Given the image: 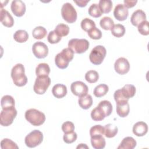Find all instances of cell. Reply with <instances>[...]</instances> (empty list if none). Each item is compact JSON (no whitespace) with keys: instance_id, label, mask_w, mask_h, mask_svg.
<instances>
[{"instance_id":"3957f363","label":"cell","mask_w":149,"mask_h":149,"mask_svg":"<svg viewBox=\"0 0 149 149\" xmlns=\"http://www.w3.org/2000/svg\"><path fill=\"white\" fill-rule=\"evenodd\" d=\"M25 118L33 126H40L45 121V114L34 108H31L26 111Z\"/></svg>"},{"instance_id":"484cf974","label":"cell","mask_w":149,"mask_h":149,"mask_svg":"<svg viewBox=\"0 0 149 149\" xmlns=\"http://www.w3.org/2000/svg\"><path fill=\"white\" fill-rule=\"evenodd\" d=\"M118 132V127L112 123H108L104 126V134L107 138L115 137Z\"/></svg>"},{"instance_id":"2e32d148","label":"cell","mask_w":149,"mask_h":149,"mask_svg":"<svg viewBox=\"0 0 149 149\" xmlns=\"http://www.w3.org/2000/svg\"><path fill=\"white\" fill-rule=\"evenodd\" d=\"M130 112L128 101H122L116 102V113L121 118L127 116Z\"/></svg>"},{"instance_id":"cb8c5ba5","label":"cell","mask_w":149,"mask_h":149,"mask_svg":"<svg viewBox=\"0 0 149 149\" xmlns=\"http://www.w3.org/2000/svg\"><path fill=\"white\" fill-rule=\"evenodd\" d=\"M79 106L84 109L90 108L93 104V98L91 95L86 94V95L79 97L78 100Z\"/></svg>"},{"instance_id":"83f0119b","label":"cell","mask_w":149,"mask_h":149,"mask_svg":"<svg viewBox=\"0 0 149 149\" xmlns=\"http://www.w3.org/2000/svg\"><path fill=\"white\" fill-rule=\"evenodd\" d=\"M13 38L16 42L23 43L27 41L29 34L27 32L24 30H19L14 33Z\"/></svg>"},{"instance_id":"5b68a950","label":"cell","mask_w":149,"mask_h":149,"mask_svg":"<svg viewBox=\"0 0 149 149\" xmlns=\"http://www.w3.org/2000/svg\"><path fill=\"white\" fill-rule=\"evenodd\" d=\"M107 54L105 48L102 45H97L93 48L89 55L90 62L95 65H99L103 62Z\"/></svg>"},{"instance_id":"8d00e7d4","label":"cell","mask_w":149,"mask_h":149,"mask_svg":"<svg viewBox=\"0 0 149 149\" xmlns=\"http://www.w3.org/2000/svg\"><path fill=\"white\" fill-rule=\"evenodd\" d=\"M88 12L91 16L95 18L100 17L102 14L98 6V5L97 3H93L89 7Z\"/></svg>"},{"instance_id":"e575fe53","label":"cell","mask_w":149,"mask_h":149,"mask_svg":"<svg viewBox=\"0 0 149 149\" xmlns=\"http://www.w3.org/2000/svg\"><path fill=\"white\" fill-rule=\"evenodd\" d=\"M99 74L98 72L94 70H90L86 72L85 74V79L90 83H94L98 81Z\"/></svg>"},{"instance_id":"d6986e66","label":"cell","mask_w":149,"mask_h":149,"mask_svg":"<svg viewBox=\"0 0 149 149\" xmlns=\"http://www.w3.org/2000/svg\"><path fill=\"white\" fill-rule=\"evenodd\" d=\"M52 93L57 98H63L67 94V87L62 84H56L52 87Z\"/></svg>"},{"instance_id":"8fae6325","label":"cell","mask_w":149,"mask_h":149,"mask_svg":"<svg viewBox=\"0 0 149 149\" xmlns=\"http://www.w3.org/2000/svg\"><path fill=\"white\" fill-rule=\"evenodd\" d=\"M72 93L79 97L86 95L88 91L87 86L81 81H76L73 82L70 86Z\"/></svg>"},{"instance_id":"ab89813d","label":"cell","mask_w":149,"mask_h":149,"mask_svg":"<svg viewBox=\"0 0 149 149\" xmlns=\"http://www.w3.org/2000/svg\"><path fill=\"white\" fill-rule=\"evenodd\" d=\"M137 29L141 34L143 36H148L149 34L148 22L147 20H144L141 22L137 26Z\"/></svg>"},{"instance_id":"c3c4849f","label":"cell","mask_w":149,"mask_h":149,"mask_svg":"<svg viewBox=\"0 0 149 149\" xmlns=\"http://www.w3.org/2000/svg\"><path fill=\"white\" fill-rule=\"evenodd\" d=\"M76 148H88V147L86 144H80L79 146H77Z\"/></svg>"},{"instance_id":"60d3db41","label":"cell","mask_w":149,"mask_h":149,"mask_svg":"<svg viewBox=\"0 0 149 149\" xmlns=\"http://www.w3.org/2000/svg\"><path fill=\"white\" fill-rule=\"evenodd\" d=\"M87 33L89 37L93 40H99L102 37L101 31L96 27H93Z\"/></svg>"},{"instance_id":"f546056e","label":"cell","mask_w":149,"mask_h":149,"mask_svg":"<svg viewBox=\"0 0 149 149\" xmlns=\"http://www.w3.org/2000/svg\"><path fill=\"white\" fill-rule=\"evenodd\" d=\"M98 6L102 13H108L112 8V2L110 0H100Z\"/></svg>"},{"instance_id":"7c38bea8","label":"cell","mask_w":149,"mask_h":149,"mask_svg":"<svg viewBox=\"0 0 149 149\" xmlns=\"http://www.w3.org/2000/svg\"><path fill=\"white\" fill-rule=\"evenodd\" d=\"M114 68L116 73L123 75L127 73L130 70V63L125 58H119L115 62Z\"/></svg>"},{"instance_id":"603a6c76","label":"cell","mask_w":149,"mask_h":149,"mask_svg":"<svg viewBox=\"0 0 149 149\" xmlns=\"http://www.w3.org/2000/svg\"><path fill=\"white\" fill-rule=\"evenodd\" d=\"M120 91L125 98L129 100V98H132L136 94V89L133 84H126L122 88Z\"/></svg>"},{"instance_id":"ffe728a7","label":"cell","mask_w":149,"mask_h":149,"mask_svg":"<svg viewBox=\"0 0 149 149\" xmlns=\"http://www.w3.org/2000/svg\"><path fill=\"white\" fill-rule=\"evenodd\" d=\"M91 143L95 149H102L105 147L106 142L102 135H95L91 136Z\"/></svg>"},{"instance_id":"e0dca14e","label":"cell","mask_w":149,"mask_h":149,"mask_svg":"<svg viewBox=\"0 0 149 149\" xmlns=\"http://www.w3.org/2000/svg\"><path fill=\"white\" fill-rule=\"evenodd\" d=\"M144 20H146V15L143 10L140 9L134 11L130 17V22L134 26H137Z\"/></svg>"},{"instance_id":"f1b7e54d","label":"cell","mask_w":149,"mask_h":149,"mask_svg":"<svg viewBox=\"0 0 149 149\" xmlns=\"http://www.w3.org/2000/svg\"><path fill=\"white\" fill-rule=\"evenodd\" d=\"M109 90L108 86L105 84H100L97 86L94 89V95L96 97H101L104 96Z\"/></svg>"},{"instance_id":"1f68e13d","label":"cell","mask_w":149,"mask_h":149,"mask_svg":"<svg viewBox=\"0 0 149 149\" xmlns=\"http://www.w3.org/2000/svg\"><path fill=\"white\" fill-rule=\"evenodd\" d=\"M47 30L42 26L36 27L32 31L33 37L37 40H41L44 38L47 35Z\"/></svg>"},{"instance_id":"d6a6232c","label":"cell","mask_w":149,"mask_h":149,"mask_svg":"<svg viewBox=\"0 0 149 149\" xmlns=\"http://www.w3.org/2000/svg\"><path fill=\"white\" fill-rule=\"evenodd\" d=\"M100 26L105 30H111L114 25L113 20L109 17L105 16L102 17L100 22Z\"/></svg>"},{"instance_id":"836d02e7","label":"cell","mask_w":149,"mask_h":149,"mask_svg":"<svg viewBox=\"0 0 149 149\" xmlns=\"http://www.w3.org/2000/svg\"><path fill=\"white\" fill-rule=\"evenodd\" d=\"M54 31L60 36L64 37L68 35L69 33V27L67 24L61 23L58 24L55 28Z\"/></svg>"},{"instance_id":"f6af8a7d","label":"cell","mask_w":149,"mask_h":149,"mask_svg":"<svg viewBox=\"0 0 149 149\" xmlns=\"http://www.w3.org/2000/svg\"><path fill=\"white\" fill-rule=\"evenodd\" d=\"M62 130L64 133H68L74 132V125L73 123L70 121L65 122L62 125Z\"/></svg>"},{"instance_id":"d590c367","label":"cell","mask_w":149,"mask_h":149,"mask_svg":"<svg viewBox=\"0 0 149 149\" xmlns=\"http://www.w3.org/2000/svg\"><path fill=\"white\" fill-rule=\"evenodd\" d=\"M1 147L2 149H18L16 143L9 139H3L1 141Z\"/></svg>"},{"instance_id":"ee69618b","label":"cell","mask_w":149,"mask_h":149,"mask_svg":"<svg viewBox=\"0 0 149 149\" xmlns=\"http://www.w3.org/2000/svg\"><path fill=\"white\" fill-rule=\"evenodd\" d=\"M77 137V135L76 132H72L68 133H65L63 137V141L67 144H71L74 142Z\"/></svg>"},{"instance_id":"f35d334b","label":"cell","mask_w":149,"mask_h":149,"mask_svg":"<svg viewBox=\"0 0 149 149\" xmlns=\"http://www.w3.org/2000/svg\"><path fill=\"white\" fill-rule=\"evenodd\" d=\"M91 117L94 121H101L105 118V115L97 107L91 111Z\"/></svg>"},{"instance_id":"4fadbf2b","label":"cell","mask_w":149,"mask_h":149,"mask_svg":"<svg viewBox=\"0 0 149 149\" xmlns=\"http://www.w3.org/2000/svg\"><path fill=\"white\" fill-rule=\"evenodd\" d=\"M10 9L12 13L17 17H21L26 12V5L20 0L13 1L11 3Z\"/></svg>"},{"instance_id":"ac0fdd59","label":"cell","mask_w":149,"mask_h":149,"mask_svg":"<svg viewBox=\"0 0 149 149\" xmlns=\"http://www.w3.org/2000/svg\"><path fill=\"white\" fill-rule=\"evenodd\" d=\"M148 132V126L144 122H138L133 127V133L138 137H141L146 134Z\"/></svg>"},{"instance_id":"9a60e30c","label":"cell","mask_w":149,"mask_h":149,"mask_svg":"<svg viewBox=\"0 0 149 149\" xmlns=\"http://www.w3.org/2000/svg\"><path fill=\"white\" fill-rule=\"evenodd\" d=\"M1 22L7 27H11L14 24V19L10 13L1 7Z\"/></svg>"},{"instance_id":"4dcf8cb0","label":"cell","mask_w":149,"mask_h":149,"mask_svg":"<svg viewBox=\"0 0 149 149\" xmlns=\"http://www.w3.org/2000/svg\"><path fill=\"white\" fill-rule=\"evenodd\" d=\"M112 34L117 38H120L124 36L125 33V28L123 25L121 24H116L113 25L111 29Z\"/></svg>"},{"instance_id":"44dd1931","label":"cell","mask_w":149,"mask_h":149,"mask_svg":"<svg viewBox=\"0 0 149 149\" xmlns=\"http://www.w3.org/2000/svg\"><path fill=\"white\" fill-rule=\"evenodd\" d=\"M136 141L132 137H126L121 141L118 149H133L136 146Z\"/></svg>"},{"instance_id":"7402d4cb","label":"cell","mask_w":149,"mask_h":149,"mask_svg":"<svg viewBox=\"0 0 149 149\" xmlns=\"http://www.w3.org/2000/svg\"><path fill=\"white\" fill-rule=\"evenodd\" d=\"M97 107L103 113L105 117L109 116L112 112V105L111 103L107 100L101 101L98 104Z\"/></svg>"},{"instance_id":"d4e9b609","label":"cell","mask_w":149,"mask_h":149,"mask_svg":"<svg viewBox=\"0 0 149 149\" xmlns=\"http://www.w3.org/2000/svg\"><path fill=\"white\" fill-rule=\"evenodd\" d=\"M50 73V68L46 63H41L36 69V74L37 77L48 76Z\"/></svg>"},{"instance_id":"9c48e42d","label":"cell","mask_w":149,"mask_h":149,"mask_svg":"<svg viewBox=\"0 0 149 149\" xmlns=\"http://www.w3.org/2000/svg\"><path fill=\"white\" fill-rule=\"evenodd\" d=\"M50 84L51 79L48 76L37 77L33 86V90L37 94H43L46 92Z\"/></svg>"},{"instance_id":"52a82bcc","label":"cell","mask_w":149,"mask_h":149,"mask_svg":"<svg viewBox=\"0 0 149 149\" xmlns=\"http://www.w3.org/2000/svg\"><path fill=\"white\" fill-rule=\"evenodd\" d=\"M61 15L63 19L69 23L75 22L77 17V14L75 8L69 2H66L62 5Z\"/></svg>"},{"instance_id":"30bf717a","label":"cell","mask_w":149,"mask_h":149,"mask_svg":"<svg viewBox=\"0 0 149 149\" xmlns=\"http://www.w3.org/2000/svg\"><path fill=\"white\" fill-rule=\"evenodd\" d=\"M32 51L34 56L38 59L45 58L48 54L47 45L41 41L35 42L32 47Z\"/></svg>"},{"instance_id":"bcb514c9","label":"cell","mask_w":149,"mask_h":149,"mask_svg":"<svg viewBox=\"0 0 149 149\" xmlns=\"http://www.w3.org/2000/svg\"><path fill=\"white\" fill-rule=\"evenodd\" d=\"M124 6L126 8H131L136 5L137 2V1H130V0H125L123 1Z\"/></svg>"},{"instance_id":"7bdbcfd3","label":"cell","mask_w":149,"mask_h":149,"mask_svg":"<svg viewBox=\"0 0 149 149\" xmlns=\"http://www.w3.org/2000/svg\"><path fill=\"white\" fill-rule=\"evenodd\" d=\"M62 39V37H60L54 30L51 31L47 37L48 41L50 44H56L58 43Z\"/></svg>"},{"instance_id":"7a4b0ae2","label":"cell","mask_w":149,"mask_h":149,"mask_svg":"<svg viewBox=\"0 0 149 149\" xmlns=\"http://www.w3.org/2000/svg\"><path fill=\"white\" fill-rule=\"evenodd\" d=\"M74 56L73 51L69 48H65L55 57L56 66L61 69H66Z\"/></svg>"},{"instance_id":"8992f818","label":"cell","mask_w":149,"mask_h":149,"mask_svg":"<svg viewBox=\"0 0 149 149\" xmlns=\"http://www.w3.org/2000/svg\"><path fill=\"white\" fill-rule=\"evenodd\" d=\"M17 112L15 107L3 109L0 113V123L3 126L10 125L17 115Z\"/></svg>"},{"instance_id":"7dc6e473","label":"cell","mask_w":149,"mask_h":149,"mask_svg":"<svg viewBox=\"0 0 149 149\" xmlns=\"http://www.w3.org/2000/svg\"><path fill=\"white\" fill-rule=\"evenodd\" d=\"M88 2L89 1H74V2L76 3L78 6L81 8L86 6Z\"/></svg>"},{"instance_id":"277c9868","label":"cell","mask_w":149,"mask_h":149,"mask_svg":"<svg viewBox=\"0 0 149 149\" xmlns=\"http://www.w3.org/2000/svg\"><path fill=\"white\" fill-rule=\"evenodd\" d=\"M90 43L86 39L73 38L68 42V48L71 49L74 53L82 54L85 52L89 47Z\"/></svg>"},{"instance_id":"5bb4252c","label":"cell","mask_w":149,"mask_h":149,"mask_svg":"<svg viewBox=\"0 0 149 149\" xmlns=\"http://www.w3.org/2000/svg\"><path fill=\"white\" fill-rule=\"evenodd\" d=\"M129 15L127 8L123 4H118L114 9L113 15L116 19L119 21L125 20Z\"/></svg>"},{"instance_id":"ba28073f","label":"cell","mask_w":149,"mask_h":149,"mask_svg":"<svg viewBox=\"0 0 149 149\" xmlns=\"http://www.w3.org/2000/svg\"><path fill=\"white\" fill-rule=\"evenodd\" d=\"M42 140V133L38 130H34L26 136L24 142L28 147L34 148L40 145Z\"/></svg>"},{"instance_id":"74e56055","label":"cell","mask_w":149,"mask_h":149,"mask_svg":"<svg viewBox=\"0 0 149 149\" xmlns=\"http://www.w3.org/2000/svg\"><path fill=\"white\" fill-rule=\"evenodd\" d=\"M94 27H95V22L89 18H84L81 22V27L85 31L88 32L91 29Z\"/></svg>"},{"instance_id":"6da1fadb","label":"cell","mask_w":149,"mask_h":149,"mask_svg":"<svg viewBox=\"0 0 149 149\" xmlns=\"http://www.w3.org/2000/svg\"><path fill=\"white\" fill-rule=\"evenodd\" d=\"M11 77L14 84L18 87L25 86L27 77L25 74V69L22 63H17L12 69Z\"/></svg>"},{"instance_id":"4316f807","label":"cell","mask_w":149,"mask_h":149,"mask_svg":"<svg viewBox=\"0 0 149 149\" xmlns=\"http://www.w3.org/2000/svg\"><path fill=\"white\" fill-rule=\"evenodd\" d=\"M1 105L2 109L13 107L15 106V101L11 95H5L1 98Z\"/></svg>"},{"instance_id":"b9f144b4","label":"cell","mask_w":149,"mask_h":149,"mask_svg":"<svg viewBox=\"0 0 149 149\" xmlns=\"http://www.w3.org/2000/svg\"><path fill=\"white\" fill-rule=\"evenodd\" d=\"M104 134V127L100 125H96L92 126L90 130V136L95 135H103Z\"/></svg>"}]
</instances>
